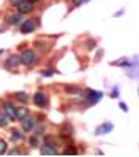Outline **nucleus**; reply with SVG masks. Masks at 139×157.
Listing matches in <instances>:
<instances>
[{
    "instance_id": "1",
    "label": "nucleus",
    "mask_w": 139,
    "mask_h": 157,
    "mask_svg": "<svg viewBox=\"0 0 139 157\" xmlns=\"http://www.w3.org/2000/svg\"><path fill=\"white\" fill-rule=\"evenodd\" d=\"M19 59H21V63H24V65H27V67H30V65H33V63H35L36 56H35V52L32 49H25V51H22Z\"/></svg>"
},
{
    "instance_id": "2",
    "label": "nucleus",
    "mask_w": 139,
    "mask_h": 157,
    "mask_svg": "<svg viewBox=\"0 0 139 157\" xmlns=\"http://www.w3.org/2000/svg\"><path fill=\"white\" fill-rule=\"evenodd\" d=\"M21 124H22V130L24 132H32L33 128H35V119L32 116L27 114L25 117L21 119Z\"/></svg>"
},
{
    "instance_id": "3",
    "label": "nucleus",
    "mask_w": 139,
    "mask_h": 157,
    "mask_svg": "<svg viewBox=\"0 0 139 157\" xmlns=\"http://www.w3.org/2000/svg\"><path fill=\"white\" fill-rule=\"evenodd\" d=\"M16 6H17V11H19L21 14L30 13V11L33 10V5H32V2H30V0H21V2L17 3Z\"/></svg>"
},
{
    "instance_id": "4",
    "label": "nucleus",
    "mask_w": 139,
    "mask_h": 157,
    "mask_svg": "<svg viewBox=\"0 0 139 157\" xmlns=\"http://www.w3.org/2000/svg\"><path fill=\"white\" fill-rule=\"evenodd\" d=\"M21 63V59H19V56L17 54H13V56H10L6 60H5V67L8 68V70H14V68H17V65Z\"/></svg>"
},
{
    "instance_id": "5",
    "label": "nucleus",
    "mask_w": 139,
    "mask_h": 157,
    "mask_svg": "<svg viewBox=\"0 0 139 157\" xmlns=\"http://www.w3.org/2000/svg\"><path fill=\"white\" fill-rule=\"evenodd\" d=\"M3 109H5V114L10 117V121H16V106L11 103V101H5Z\"/></svg>"
},
{
    "instance_id": "6",
    "label": "nucleus",
    "mask_w": 139,
    "mask_h": 157,
    "mask_svg": "<svg viewBox=\"0 0 139 157\" xmlns=\"http://www.w3.org/2000/svg\"><path fill=\"white\" fill-rule=\"evenodd\" d=\"M112 128H114L112 122H104V124H101V125H98V127H97L95 133H97V135H104V133L112 132Z\"/></svg>"
},
{
    "instance_id": "7",
    "label": "nucleus",
    "mask_w": 139,
    "mask_h": 157,
    "mask_svg": "<svg viewBox=\"0 0 139 157\" xmlns=\"http://www.w3.org/2000/svg\"><path fill=\"white\" fill-rule=\"evenodd\" d=\"M33 101H35L36 106H41V108L48 105V98H46V95L43 94V92H36V94L33 95Z\"/></svg>"
},
{
    "instance_id": "8",
    "label": "nucleus",
    "mask_w": 139,
    "mask_h": 157,
    "mask_svg": "<svg viewBox=\"0 0 139 157\" xmlns=\"http://www.w3.org/2000/svg\"><path fill=\"white\" fill-rule=\"evenodd\" d=\"M87 97H89V101L90 103H97V101L103 97L100 90H87Z\"/></svg>"
},
{
    "instance_id": "9",
    "label": "nucleus",
    "mask_w": 139,
    "mask_h": 157,
    "mask_svg": "<svg viewBox=\"0 0 139 157\" xmlns=\"http://www.w3.org/2000/svg\"><path fill=\"white\" fill-rule=\"evenodd\" d=\"M33 29H35V24L32 21H24L22 25H21V32L22 33H30V32H33Z\"/></svg>"
},
{
    "instance_id": "10",
    "label": "nucleus",
    "mask_w": 139,
    "mask_h": 157,
    "mask_svg": "<svg viewBox=\"0 0 139 157\" xmlns=\"http://www.w3.org/2000/svg\"><path fill=\"white\" fill-rule=\"evenodd\" d=\"M27 114H29V109L25 106H16V121H21Z\"/></svg>"
},
{
    "instance_id": "11",
    "label": "nucleus",
    "mask_w": 139,
    "mask_h": 157,
    "mask_svg": "<svg viewBox=\"0 0 139 157\" xmlns=\"http://www.w3.org/2000/svg\"><path fill=\"white\" fill-rule=\"evenodd\" d=\"M22 21V14L19 13V14H10L6 17V22L8 24H11V25H16V24H19Z\"/></svg>"
},
{
    "instance_id": "12",
    "label": "nucleus",
    "mask_w": 139,
    "mask_h": 157,
    "mask_svg": "<svg viewBox=\"0 0 139 157\" xmlns=\"http://www.w3.org/2000/svg\"><path fill=\"white\" fill-rule=\"evenodd\" d=\"M14 97L17 98V101H22V103H25V101L29 100V95H27L25 92H17V94H14Z\"/></svg>"
},
{
    "instance_id": "13",
    "label": "nucleus",
    "mask_w": 139,
    "mask_h": 157,
    "mask_svg": "<svg viewBox=\"0 0 139 157\" xmlns=\"http://www.w3.org/2000/svg\"><path fill=\"white\" fill-rule=\"evenodd\" d=\"M55 152H57V149H54V147H51L48 144H43V147H41V154H55Z\"/></svg>"
},
{
    "instance_id": "14",
    "label": "nucleus",
    "mask_w": 139,
    "mask_h": 157,
    "mask_svg": "<svg viewBox=\"0 0 139 157\" xmlns=\"http://www.w3.org/2000/svg\"><path fill=\"white\" fill-rule=\"evenodd\" d=\"M8 122H10V117H8L5 113H3V114H0V127H6Z\"/></svg>"
},
{
    "instance_id": "15",
    "label": "nucleus",
    "mask_w": 139,
    "mask_h": 157,
    "mask_svg": "<svg viewBox=\"0 0 139 157\" xmlns=\"http://www.w3.org/2000/svg\"><path fill=\"white\" fill-rule=\"evenodd\" d=\"M11 138H13L14 141H16V140L19 141L21 138H22V133H21L19 130H16V128H13V130H11Z\"/></svg>"
},
{
    "instance_id": "16",
    "label": "nucleus",
    "mask_w": 139,
    "mask_h": 157,
    "mask_svg": "<svg viewBox=\"0 0 139 157\" xmlns=\"http://www.w3.org/2000/svg\"><path fill=\"white\" fill-rule=\"evenodd\" d=\"M44 144H48V146L54 147V149H55V146H57V144L54 143V138H52V136H46V138H44Z\"/></svg>"
},
{
    "instance_id": "17",
    "label": "nucleus",
    "mask_w": 139,
    "mask_h": 157,
    "mask_svg": "<svg viewBox=\"0 0 139 157\" xmlns=\"http://www.w3.org/2000/svg\"><path fill=\"white\" fill-rule=\"evenodd\" d=\"M6 141H3V140H0V154H3L5 151H6Z\"/></svg>"
},
{
    "instance_id": "18",
    "label": "nucleus",
    "mask_w": 139,
    "mask_h": 157,
    "mask_svg": "<svg viewBox=\"0 0 139 157\" xmlns=\"http://www.w3.org/2000/svg\"><path fill=\"white\" fill-rule=\"evenodd\" d=\"M55 73V70H44V71H41V75L43 76H52Z\"/></svg>"
},
{
    "instance_id": "19",
    "label": "nucleus",
    "mask_w": 139,
    "mask_h": 157,
    "mask_svg": "<svg viewBox=\"0 0 139 157\" xmlns=\"http://www.w3.org/2000/svg\"><path fill=\"white\" fill-rule=\"evenodd\" d=\"M63 154H76V149L75 147H67V149L63 151Z\"/></svg>"
},
{
    "instance_id": "20",
    "label": "nucleus",
    "mask_w": 139,
    "mask_h": 157,
    "mask_svg": "<svg viewBox=\"0 0 139 157\" xmlns=\"http://www.w3.org/2000/svg\"><path fill=\"white\" fill-rule=\"evenodd\" d=\"M30 143H32V147L38 146V140H36V136H32V138H30Z\"/></svg>"
},
{
    "instance_id": "21",
    "label": "nucleus",
    "mask_w": 139,
    "mask_h": 157,
    "mask_svg": "<svg viewBox=\"0 0 139 157\" xmlns=\"http://www.w3.org/2000/svg\"><path fill=\"white\" fill-rule=\"evenodd\" d=\"M119 106H120V109H122V111H128V106H126V103H123V101H120V103H119Z\"/></svg>"
},
{
    "instance_id": "22",
    "label": "nucleus",
    "mask_w": 139,
    "mask_h": 157,
    "mask_svg": "<svg viewBox=\"0 0 139 157\" xmlns=\"http://www.w3.org/2000/svg\"><path fill=\"white\" fill-rule=\"evenodd\" d=\"M117 92H119V89H117V87H115V89H114V90H112V94H111V97H112V98H115V97H117V95H119V94H117Z\"/></svg>"
},
{
    "instance_id": "23",
    "label": "nucleus",
    "mask_w": 139,
    "mask_h": 157,
    "mask_svg": "<svg viewBox=\"0 0 139 157\" xmlns=\"http://www.w3.org/2000/svg\"><path fill=\"white\" fill-rule=\"evenodd\" d=\"M73 2H75V5H76V6H79L81 3H84L86 0H73Z\"/></svg>"
},
{
    "instance_id": "24",
    "label": "nucleus",
    "mask_w": 139,
    "mask_h": 157,
    "mask_svg": "<svg viewBox=\"0 0 139 157\" xmlns=\"http://www.w3.org/2000/svg\"><path fill=\"white\" fill-rule=\"evenodd\" d=\"M19 2H21V0H10V3H11V5H14V6H16L17 3H19Z\"/></svg>"
},
{
    "instance_id": "25",
    "label": "nucleus",
    "mask_w": 139,
    "mask_h": 157,
    "mask_svg": "<svg viewBox=\"0 0 139 157\" xmlns=\"http://www.w3.org/2000/svg\"><path fill=\"white\" fill-rule=\"evenodd\" d=\"M30 2H32V3H33V2H36V0H30Z\"/></svg>"
}]
</instances>
